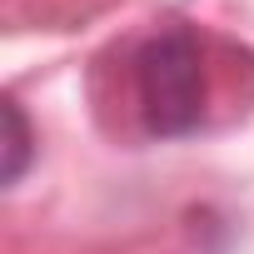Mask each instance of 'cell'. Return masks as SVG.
<instances>
[{"label": "cell", "instance_id": "obj_1", "mask_svg": "<svg viewBox=\"0 0 254 254\" xmlns=\"http://www.w3.org/2000/svg\"><path fill=\"white\" fill-rule=\"evenodd\" d=\"M135 90H140V115L150 135L160 140L194 135L209 100V70H204L199 40L190 30H160L155 40H145L135 60Z\"/></svg>", "mask_w": 254, "mask_h": 254}, {"label": "cell", "instance_id": "obj_2", "mask_svg": "<svg viewBox=\"0 0 254 254\" xmlns=\"http://www.w3.org/2000/svg\"><path fill=\"white\" fill-rule=\"evenodd\" d=\"M25 165H30V125H25L20 105L5 100V170H0V180H5V185H20Z\"/></svg>", "mask_w": 254, "mask_h": 254}]
</instances>
